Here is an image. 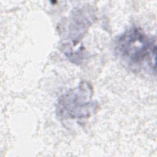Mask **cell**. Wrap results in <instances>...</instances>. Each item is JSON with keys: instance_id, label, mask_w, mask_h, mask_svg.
Here are the masks:
<instances>
[{"instance_id": "cell-2", "label": "cell", "mask_w": 157, "mask_h": 157, "mask_svg": "<svg viewBox=\"0 0 157 157\" xmlns=\"http://www.w3.org/2000/svg\"><path fill=\"white\" fill-rule=\"evenodd\" d=\"M93 89L89 83L82 82L68 91L58 101L56 113L63 119H83L89 117L96 107L91 101Z\"/></svg>"}, {"instance_id": "cell-1", "label": "cell", "mask_w": 157, "mask_h": 157, "mask_svg": "<svg viewBox=\"0 0 157 157\" xmlns=\"http://www.w3.org/2000/svg\"><path fill=\"white\" fill-rule=\"evenodd\" d=\"M116 50L120 58L132 69L155 74L156 39L141 29L132 27L117 39Z\"/></svg>"}]
</instances>
